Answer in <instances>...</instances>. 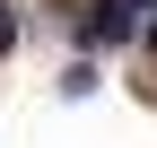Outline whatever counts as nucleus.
Segmentation results:
<instances>
[{
    "mask_svg": "<svg viewBox=\"0 0 157 148\" xmlns=\"http://www.w3.org/2000/svg\"><path fill=\"white\" fill-rule=\"evenodd\" d=\"M131 35V0H96V17H87V44H122Z\"/></svg>",
    "mask_w": 157,
    "mask_h": 148,
    "instance_id": "1",
    "label": "nucleus"
},
{
    "mask_svg": "<svg viewBox=\"0 0 157 148\" xmlns=\"http://www.w3.org/2000/svg\"><path fill=\"white\" fill-rule=\"evenodd\" d=\"M9 35H17V17H9V9H0V52H9Z\"/></svg>",
    "mask_w": 157,
    "mask_h": 148,
    "instance_id": "2",
    "label": "nucleus"
},
{
    "mask_svg": "<svg viewBox=\"0 0 157 148\" xmlns=\"http://www.w3.org/2000/svg\"><path fill=\"white\" fill-rule=\"evenodd\" d=\"M148 44H157V17H148Z\"/></svg>",
    "mask_w": 157,
    "mask_h": 148,
    "instance_id": "3",
    "label": "nucleus"
}]
</instances>
